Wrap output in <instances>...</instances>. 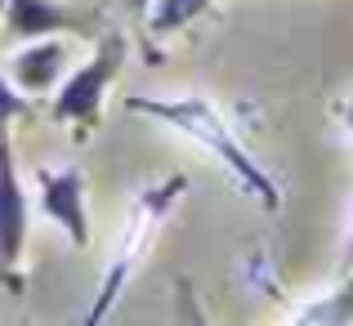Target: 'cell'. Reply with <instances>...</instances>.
<instances>
[{
	"label": "cell",
	"mask_w": 353,
	"mask_h": 326,
	"mask_svg": "<svg viewBox=\"0 0 353 326\" xmlns=\"http://www.w3.org/2000/svg\"><path fill=\"white\" fill-rule=\"evenodd\" d=\"M125 108L139 112V116L165 121V125L179 130L183 139H192L201 152H210L228 174H233V179L268 210V215L282 210V192H277V183L268 179V170L246 152V147H241V139L228 130V121L219 116V108L210 103V99H201V94H183V99H143V94H130Z\"/></svg>",
	"instance_id": "1"
},
{
	"label": "cell",
	"mask_w": 353,
	"mask_h": 326,
	"mask_svg": "<svg viewBox=\"0 0 353 326\" xmlns=\"http://www.w3.org/2000/svg\"><path fill=\"white\" fill-rule=\"evenodd\" d=\"M183 192H188V179H183V174H170V179H161L157 188L139 192L134 215H130V228H125V241H121L112 268H108V282H103V291H99V300H94V313H90V322H103V318H108V309H112V300L121 295V286L130 282V273H134V264H139V255H143V246L152 241V232L161 228V219L174 210V201H179Z\"/></svg>",
	"instance_id": "2"
},
{
	"label": "cell",
	"mask_w": 353,
	"mask_h": 326,
	"mask_svg": "<svg viewBox=\"0 0 353 326\" xmlns=\"http://www.w3.org/2000/svg\"><path fill=\"white\" fill-rule=\"evenodd\" d=\"M125 63V36H103L99 54L59 90L54 99V121H72V125H94L99 121V108H103V94L112 85V77Z\"/></svg>",
	"instance_id": "3"
},
{
	"label": "cell",
	"mask_w": 353,
	"mask_h": 326,
	"mask_svg": "<svg viewBox=\"0 0 353 326\" xmlns=\"http://www.w3.org/2000/svg\"><path fill=\"white\" fill-rule=\"evenodd\" d=\"M41 210L54 223H63V232L72 237V246H90V215H85V179L81 170H41Z\"/></svg>",
	"instance_id": "4"
},
{
	"label": "cell",
	"mask_w": 353,
	"mask_h": 326,
	"mask_svg": "<svg viewBox=\"0 0 353 326\" xmlns=\"http://www.w3.org/2000/svg\"><path fill=\"white\" fill-rule=\"evenodd\" d=\"M23 241H27V197L18 183L14 156H9L5 130H0V273L18 264Z\"/></svg>",
	"instance_id": "5"
},
{
	"label": "cell",
	"mask_w": 353,
	"mask_h": 326,
	"mask_svg": "<svg viewBox=\"0 0 353 326\" xmlns=\"http://www.w3.org/2000/svg\"><path fill=\"white\" fill-rule=\"evenodd\" d=\"M63 59H68V54H63V45H59V41H45V36H41L32 50H23V54L14 59L18 85H23V90H50L54 77L63 72Z\"/></svg>",
	"instance_id": "6"
},
{
	"label": "cell",
	"mask_w": 353,
	"mask_h": 326,
	"mask_svg": "<svg viewBox=\"0 0 353 326\" xmlns=\"http://www.w3.org/2000/svg\"><path fill=\"white\" fill-rule=\"evenodd\" d=\"M59 27H72L59 5H50V0H9V32L14 36L41 41V36L59 32Z\"/></svg>",
	"instance_id": "7"
},
{
	"label": "cell",
	"mask_w": 353,
	"mask_h": 326,
	"mask_svg": "<svg viewBox=\"0 0 353 326\" xmlns=\"http://www.w3.org/2000/svg\"><path fill=\"white\" fill-rule=\"evenodd\" d=\"M295 322H300V326H340V322H353V273L340 277V286L331 295L304 304V309L295 313Z\"/></svg>",
	"instance_id": "8"
},
{
	"label": "cell",
	"mask_w": 353,
	"mask_h": 326,
	"mask_svg": "<svg viewBox=\"0 0 353 326\" xmlns=\"http://www.w3.org/2000/svg\"><path fill=\"white\" fill-rule=\"evenodd\" d=\"M210 5H215V0H148V9H143L148 32L152 36H174V32H183L197 14H206Z\"/></svg>",
	"instance_id": "9"
},
{
	"label": "cell",
	"mask_w": 353,
	"mask_h": 326,
	"mask_svg": "<svg viewBox=\"0 0 353 326\" xmlns=\"http://www.w3.org/2000/svg\"><path fill=\"white\" fill-rule=\"evenodd\" d=\"M23 112H27L23 94H14V90H9V81H0V130H5L14 116H23Z\"/></svg>",
	"instance_id": "10"
},
{
	"label": "cell",
	"mask_w": 353,
	"mask_h": 326,
	"mask_svg": "<svg viewBox=\"0 0 353 326\" xmlns=\"http://www.w3.org/2000/svg\"><path fill=\"white\" fill-rule=\"evenodd\" d=\"M353 268V228H349V241H345V250H340V259H336V277H345Z\"/></svg>",
	"instance_id": "11"
},
{
	"label": "cell",
	"mask_w": 353,
	"mask_h": 326,
	"mask_svg": "<svg viewBox=\"0 0 353 326\" xmlns=\"http://www.w3.org/2000/svg\"><path fill=\"white\" fill-rule=\"evenodd\" d=\"M125 5L134 9V14H143V9H148V0H125Z\"/></svg>",
	"instance_id": "12"
},
{
	"label": "cell",
	"mask_w": 353,
	"mask_h": 326,
	"mask_svg": "<svg viewBox=\"0 0 353 326\" xmlns=\"http://www.w3.org/2000/svg\"><path fill=\"white\" fill-rule=\"evenodd\" d=\"M345 125H349V134H353V103L345 108Z\"/></svg>",
	"instance_id": "13"
},
{
	"label": "cell",
	"mask_w": 353,
	"mask_h": 326,
	"mask_svg": "<svg viewBox=\"0 0 353 326\" xmlns=\"http://www.w3.org/2000/svg\"><path fill=\"white\" fill-rule=\"evenodd\" d=\"M0 9H9V0H0Z\"/></svg>",
	"instance_id": "14"
}]
</instances>
